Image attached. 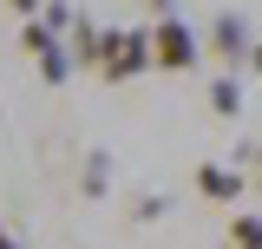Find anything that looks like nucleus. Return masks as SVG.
I'll use <instances>...</instances> for the list:
<instances>
[{
  "instance_id": "5",
  "label": "nucleus",
  "mask_w": 262,
  "mask_h": 249,
  "mask_svg": "<svg viewBox=\"0 0 262 249\" xmlns=\"http://www.w3.org/2000/svg\"><path fill=\"white\" fill-rule=\"evenodd\" d=\"M196 197L236 203V197H243V171H229V164H196Z\"/></svg>"
},
{
  "instance_id": "1",
  "label": "nucleus",
  "mask_w": 262,
  "mask_h": 249,
  "mask_svg": "<svg viewBox=\"0 0 262 249\" xmlns=\"http://www.w3.org/2000/svg\"><path fill=\"white\" fill-rule=\"evenodd\" d=\"M144 66H158V53H151V33L105 27V66H98V79H105V86H131Z\"/></svg>"
},
{
  "instance_id": "6",
  "label": "nucleus",
  "mask_w": 262,
  "mask_h": 249,
  "mask_svg": "<svg viewBox=\"0 0 262 249\" xmlns=\"http://www.w3.org/2000/svg\"><path fill=\"white\" fill-rule=\"evenodd\" d=\"M105 184H112V157H105V151H85V177H79V197H105Z\"/></svg>"
},
{
  "instance_id": "14",
  "label": "nucleus",
  "mask_w": 262,
  "mask_h": 249,
  "mask_svg": "<svg viewBox=\"0 0 262 249\" xmlns=\"http://www.w3.org/2000/svg\"><path fill=\"white\" fill-rule=\"evenodd\" d=\"M0 249H20V243H13V230H7V223H0Z\"/></svg>"
},
{
  "instance_id": "12",
  "label": "nucleus",
  "mask_w": 262,
  "mask_h": 249,
  "mask_svg": "<svg viewBox=\"0 0 262 249\" xmlns=\"http://www.w3.org/2000/svg\"><path fill=\"white\" fill-rule=\"evenodd\" d=\"M7 7H13V13H20V20H39V13H46V7H39V0H7Z\"/></svg>"
},
{
  "instance_id": "10",
  "label": "nucleus",
  "mask_w": 262,
  "mask_h": 249,
  "mask_svg": "<svg viewBox=\"0 0 262 249\" xmlns=\"http://www.w3.org/2000/svg\"><path fill=\"white\" fill-rule=\"evenodd\" d=\"M229 249H262V217H236L229 223Z\"/></svg>"
},
{
  "instance_id": "3",
  "label": "nucleus",
  "mask_w": 262,
  "mask_h": 249,
  "mask_svg": "<svg viewBox=\"0 0 262 249\" xmlns=\"http://www.w3.org/2000/svg\"><path fill=\"white\" fill-rule=\"evenodd\" d=\"M203 46H210V53H216L223 66H243L249 53H256V46H249V27H243V13H216V20H210V39H203Z\"/></svg>"
},
{
  "instance_id": "8",
  "label": "nucleus",
  "mask_w": 262,
  "mask_h": 249,
  "mask_svg": "<svg viewBox=\"0 0 262 249\" xmlns=\"http://www.w3.org/2000/svg\"><path fill=\"white\" fill-rule=\"evenodd\" d=\"M210 112H216V118H236V112H243V86H236V79H216V86H210Z\"/></svg>"
},
{
  "instance_id": "11",
  "label": "nucleus",
  "mask_w": 262,
  "mask_h": 249,
  "mask_svg": "<svg viewBox=\"0 0 262 249\" xmlns=\"http://www.w3.org/2000/svg\"><path fill=\"white\" fill-rule=\"evenodd\" d=\"M164 210H170V197H144V203H138V210H131V217H138V223H158Z\"/></svg>"
},
{
  "instance_id": "9",
  "label": "nucleus",
  "mask_w": 262,
  "mask_h": 249,
  "mask_svg": "<svg viewBox=\"0 0 262 249\" xmlns=\"http://www.w3.org/2000/svg\"><path fill=\"white\" fill-rule=\"evenodd\" d=\"M39 79H46V86H66V79H72V46L46 53V59H39Z\"/></svg>"
},
{
  "instance_id": "2",
  "label": "nucleus",
  "mask_w": 262,
  "mask_h": 249,
  "mask_svg": "<svg viewBox=\"0 0 262 249\" xmlns=\"http://www.w3.org/2000/svg\"><path fill=\"white\" fill-rule=\"evenodd\" d=\"M151 53H158V72H190L196 66V33L184 27V13L151 27Z\"/></svg>"
},
{
  "instance_id": "13",
  "label": "nucleus",
  "mask_w": 262,
  "mask_h": 249,
  "mask_svg": "<svg viewBox=\"0 0 262 249\" xmlns=\"http://www.w3.org/2000/svg\"><path fill=\"white\" fill-rule=\"evenodd\" d=\"M144 7H151L158 20H177V0H144Z\"/></svg>"
},
{
  "instance_id": "15",
  "label": "nucleus",
  "mask_w": 262,
  "mask_h": 249,
  "mask_svg": "<svg viewBox=\"0 0 262 249\" xmlns=\"http://www.w3.org/2000/svg\"><path fill=\"white\" fill-rule=\"evenodd\" d=\"M249 66H256V72H262V39H256V53H249Z\"/></svg>"
},
{
  "instance_id": "16",
  "label": "nucleus",
  "mask_w": 262,
  "mask_h": 249,
  "mask_svg": "<svg viewBox=\"0 0 262 249\" xmlns=\"http://www.w3.org/2000/svg\"><path fill=\"white\" fill-rule=\"evenodd\" d=\"M256 190H262V151H256Z\"/></svg>"
},
{
  "instance_id": "7",
  "label": "nucleus",
  "mask_w": 262,
  "mask_h": 249,
  "mask_svg": "<svg viewBox=\"0 0 262 249\" xmlns=\"http://www.w3.org/2000/svg\"><path fill=\"white\" fill-rule=\"evenodd\" d=\"M20 46H27L33 59H46V53H59V33L46 27V20H27V27H20Z\"/></svg>"
},
{
  "instance_id": "4",
  "label": "nucleus",
  "mask_w": 262,
  "mask_h": 249,
  "mask_svg": "<svg viewBox=\"0 0 262 249\" xmlns=\"http://www.w3.org/2000/svg\"><path fill=\"white\" fill-rule=\"evenodd\" d=\"M66 46H72V66H79V72H98V66H105V27H92L85 13H79V27L66 33Z\"/></svg>"
}]
</instances>
